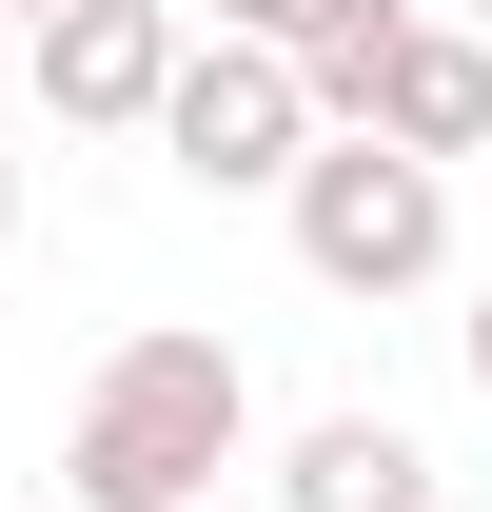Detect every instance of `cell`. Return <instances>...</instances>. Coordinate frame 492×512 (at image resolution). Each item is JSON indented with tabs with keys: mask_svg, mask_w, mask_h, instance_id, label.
Listing matches in <instances>:
<instances>
[{
	"mask_svg": "<svg viewBox=\"0 0 492 512\" xmlns=\"http://www.w3.org/2000/svg\"><path fill=\"white\" fill-rule=\"evenodd\" d=\"M276 197H296L315 296H414L433 256H453V158H414V138H315Z\"/></svg>",
	"mask_w": 492,
	"mask_h": 512,
	"instance_id": "obj_2",
	"label": "cell"
},
{
	"mask_svg": "<svg viewBox=\"0 0 492 512\" xmlns=\"http://www.w3.org/2000/svg\"><path fill=\"white\" fill-rule=\"evenodd\" d=\"M473 40H492V0H473Z\"/></svg>",
	"mask_w": 492,
	"mask_h": 512,
	"instance_id": "obj_12",
	"label": "cell"
},
{
	"mask_svg": "<svg viewBox=\"0 0 492 512\" xmlns=\"http://www.w3.org/2000/svg\"><path fill=\"white\" fill-rule=\"evenodd\" d=\"M256 434V375H237V335H119L99 375H79V434H60V493L79 512H197L217 473H237Z\"/></svg>",
	"mask_w": 492,
	"mask_h": 512,
	"instance_id": "obj_1",
	"label": "cell"
},
{
	"mask_svg": "<svg viewBox=\"0 0 492 512\" xmlns=\"http://www.w3.org/2000/svg\"><path fill=\"white\" fill-rule=\"evenodd\" d=\"M0 99H20V20H0Z\"/></svg>",
	"mask_w": 492,
	"mask_h": 512,
	"instance_id": "obj_9",
	"label": "cell"
},
{
	"mask_svg": "<svg viewBox=\"0 0 492 512\" xmlns=\"http://www.w3.org/2000/svg\"><path fill=\"white\" fill-rule=\"evenodd\" d=\"M355 138H414V158H492V40L473 20H394V79H374Z\"/></svg>",
	"mask_w": 492,
	"mask_h": 512,
	"instance_id": "obj_5",
	"label": "cell"
},
{
	"mask_svg": "<svg viewBox=\"0 0 492 512\" xmlns=\"http://www.w3.org/2000/svg\"><path fill=\"white\" fill-rule=\"evenodd\" d=\"M473 394H492V296H473Z\"/></svg>",
	"mask_w": 492,
	"mask_h": 512,
	"instance_id": "obj_8",
	"label": "cell"
},
{
	"mask_svg": "<svg viewBox=\"0 0 492 512\" xmlns=\"http://www.w3.org/2000/svg\"><path fill=\"white\" fill-rule=\"evenodd\" d=\"M0 20H60V0H0Z\"/></svg>",
	"mask_w": 492,
	"mask_h": 512,
	"instance_id": "obj_11",
	"label": "cell"
},
{
	"mask_svg": "<svg viewBox=\"0 0 492 512\" xmlns=\"http://www.w3.org/2000/svg\"><path fill=\"white\" fill-rule=\"evenodd\" d=\"M217 20H237V40H315L335 0H217Z\"/></svg>",
	"mask_w": 492,
	"mask_h": 512,
	"instance_id": "obj_7",
	"label": "cell"
},
{
	"mask_svg": "<svg viewBox=\"0 0 492 512\" xmlns=\"http://www.w3.org/2000/svg\"><path fill=\"white\" fill-rule=\"evenodd\" d=\"M158 138H178V178H217V197H276L315 158V79H296V40H237V20H217V40H178V99H158Z\"/></svg>",
	"mask_w": 492,
	"mask_h": 512,
	"instance_id": "obj_3",
	"label": "cell"
},
{
	"mask_svg": "<svg viewBox=\"0 0 492 512\" xmlns=\"http://www.w3.org/2000/svg\"><path fill=\"white\" fill-rule=\"evenodd\" d=\"M20 99L79 138H119L178 99V0H60V20H20Z\"/></svg>",
	"mask_w": 492,
	"mask_h": 512,
	"instance_id": "obj_4",
	"label": "cell"
},
{
	"mask_svg": "<svg viewBox=\"0 0 492 512\" xmlns=\"http://www.w3.org/2000/svg\"><path fill=\"white\" fill-rule=\"evenodd\" d=\"M276 512H433V453L394 434V414H315V434L276 453Z\"/></svg>",
	"mask_w": 492,
	"mask_h": 512,
	"instance_id": "obj_6",
	"label": "cell"
},
{
	"mask_svg": "<svg viewBox=\"0 0 492 512\" xmlns=\"http://www.w3.org/2000/svg\"><path fill=\"white\" fill-rule=\"evenodd\" d=\"M0 237H20V158H0Z\"/></svg>",
	"mask_w": 492,
	"mask_h": 512,
	"instance_id": "obj_10",
	"label": "cell"
}]
</instances>
